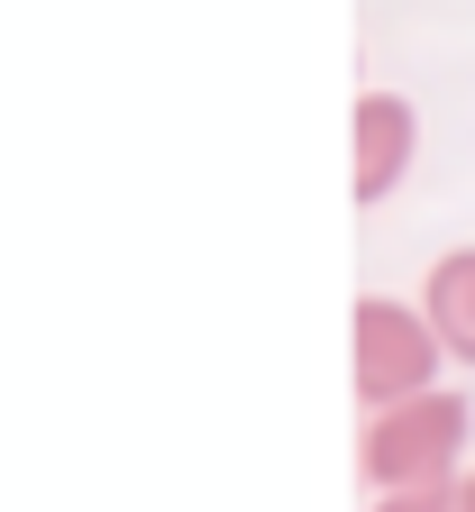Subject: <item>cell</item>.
I'll list each match as a JSON object with an SVG mask.
<instances>
[{
  "instance_id": "6da1fadb",
  "label": "cell",
  "mask_w": 475,
  "mask_h": 512,
  "mask_svg": "<svg viewBox=\"0 0 475 512\" xmlns=\"http://www.w3.org/2000/svg\"><path fill=\"white\" fill-rule=\"evenodd\" d=\"M466 439H475V394L466 384H439V394H412L393 412H366L357 467L375 494H412V485H457L466 476Z\"/></svg>"
},
{
  "instance_id": "7a4b0ae2",
  "label": "cell",
  "mask_w": 475,
  "mask_h": 512,
  "mask_svg": "<svg viewBox=\"0 0 475 512\" xmlns=\"http://www.w3.org/2000/svg\"><path fill=\"white\" fill-rule=\"evenodd\" d=\"M348 339H357V403H366V412H393V403H412V394H439L448 348H439V330H430L421 302L357 293Z\"/></svg>"
},
{
  "instance_id": "3957f363",
  "label": "cell",
  "mask_w": 475,
  "mask_h": 512,
  "mask_svg": "<svg viewBox=\"0 0 475 512\" xmlns=\"http://www.w3.org/2000/svg\"><path fill=\"white\" fill-rule=\"evenodd\" d=\"M357 165H348V192L375 211V202H393L402 192V174H412V156H421V110L402 101V92H357Z\"/></svg>"
},
{
  "instance_id": "277c9868",
  "label": "cell",
  "mask_w": 475,
  "mask_h": 512,
  "mask_svg": "<svg viewBox=\"0 0 475 512\" xmlns=\"http://www.w3.org/2000/svg\"><path fill=\"white\" fill-rule=\"evenodd\" d=\"M421 311H430L448 366H475V247H448L439 266L421 275Z\"/></svg>"
},
{
  "instance_id": "5b68a950",
  "label": "cell",
  "mask_w": 475,
  "mask_h": 512,
  "mask_svg": "<svg viewBox=\"0 0 475 512\" xmlns=\"http://www.w3.org/2000/svg\"><path fill=\"white\" fill-rule=\"evenodd\" d=\"M375 512H457V485H412V494H375Z\"/></svg>"
},
{
  "instance_id": "8992f818",
  "label": "cell",
  "mask_w": 475,
  "mask_h": 512,
  "mask_svg": "<svg viewBox=\"0 0 475 512\" xmlns=\"http://www.w3.org/2000/svg\"><path fill=\"white\" fill-rule=\"evenodd\" d=\"M457 512H475V467H466V476H457Z\"/></svg>"
}]
</instances>
